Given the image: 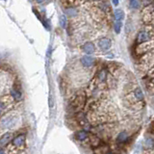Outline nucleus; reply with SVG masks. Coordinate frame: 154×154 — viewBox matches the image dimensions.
<instances>
[{"label": "nucleus", "mask_w": 154, "mask_h": 154, "mask_svg": "<svg viewBox=\"0 0 154 154\" xmlns=\"http://www.w3.org/2000/svg\"><path fill=\"white\" fill-rule=\"evenodd\" d=\"M122 21H119V20H116L115 21V31L116 33H119L120 32V29H122Z\"/></svg>", "instance_id": "4468645a"}, {"label": "nucleus", "mask_w": 154, "mask_h": 154, "mask_svg": "<svg viewBox=\"0 0 154 154\" xmlns=\"http://www.w3.org/2000/svg\"><path fill=\"white\" fill-rule=\"evenodd\" d=\"M112 4L115 5V6H117V4H119V1H112Z\"/></svg>", "instance_id": "6ab92c4d"}, {"label": "nucleus", "mask_w": 154, "mask_h": 154, "mask_svg": "<svg viewBox=\"0 0 154 154\" xmlns=\"http://www.w3.org/2000/svg\"><path fill=\"white\" fill-rule=\"evenodd\" d=\"M128 136H127V133H126L125 131L123 132H120L119 135H117V141L119 142V143H124V142L127 140Z\"/></svg>", "instance_id": "6e6552de"}, {"label": "nucleus", "mask_w": 154, "mask_h": 154, "mask_svg": "<svg viewBox=\"0 0 154 154\" xmlns=\"http://www.w3.org/2000/svg\"><path fill=\"white\" fill-rule=\"evenodd\" d=\"M12 137H13V135L11 134V133H6V134H4L2 136L1 138V146H5L6 144H7L9 142L11 141Z\"/></svg>", "instance_id": "0eeeda50"}, {"label": "nucleus", "mask_w": 154, "mask_h": 154, "mask_svg": "<svg viewBox=\"0 0 154 154\" xmlns=\"http://www.w3.org/2000/svg\"><path fill=\"white\" fill-rule=\"evenodd\" d=\"M130 6L133 8V9H137L139 8V6H140V2L139 1H130Z\"/></svg>", "instance_id": "a211bd4d"}, {"label": "nucleus", "mask_w": 154, "mask_h": 154, "mask_svg": "<svg viewBox=\"0 0 154 154\" xmlns=\"http://www.w3.org/2000/svg\"><path fill=\"white\" fill-rule=\"evenodd\" d=\"M11 95H12V96H13V98L16 99V100H20L22 97L21 93H20L19 90H16V89H13L11 90Z\"/></svg>", "instance_id": "9d476101"}, {"label": "nucleus", "mask_w": 154, "mask_h": 154, "mask_svg": "<svg viewBox=\"0 0 154 154\" xmlns=\"http://www.w3.org/2000/svg\"><path fill=\"white\" fill-rule=\"evenodd\" d=\"M83 50L84 52L87 54H92L95 51V45H93L92 43H86L83 45Z\"/></svg>", "instance_id": "423d86ee"}, {"label": "nucleus", "mask_w": 154, "mask_h": 154, "mask_svg": "<svg viewBox=\"0 0 154 154\" xmlns=\"http://www.w3.org/2000/svg\"><path fill=\"white\" fill-rule=\"evenodd\" d=\"M0 154H5V151H4V149H1V150H0Z\"/></svg>", "instance_id": "aec40b11"}, {"label": "nucleus", "mask_w": 154, "mask_h": 154, "mask_svg": "<svg viewBox=\"0 0 154 154\" xmlns=\"http://www.w3.org/2000/svg\"><path fill=\"white\" fill-rule=\"evenodd\" d=\"M146 146L147 147H152L154 146V140L153 138H147L146 140Z\"/></svg>", "instance_id": "dca6fc26"}, {"label": "nucleus", "mask_w": 154, "mask_h": 154, "mask_svg": "<svg viewBox=\"0 0 154 154\" xmlns=\"http://www.w3.org/2000/svg\"><path fill=\"white\" fill-rule=\"evenodd\" d=\"M81 63H82V65L84 66H86V68H90V66H92L93 65V59L92 57L85 56L81 59Z\"/></svg>", "instance_id": "39448f33"}, {"label": "nucleus", "mask_w": 154, "mask_h": 154, "mask_svg": "<svg viewBox=\"0 0 154 154\" xmlns=\"http://www.w3.org/2000/svg\"><path fill=\"white\" fill-rule=\"evenodd\" d=\"M13 144L16 146H23L25 144V137H24V135H19L17 137L15 138Z\"/></svg>", "instance_id": "20e7f679"}, {"label": "nucleus", "mask_w": 154, "mask_h": 154, "mask_svg": "<svg viewBox=\"0 0 154 154\" xmlns=\"http://www.w3.org/2000/svg\"><path fill=\"white\" fill-rule=\"evenodd\" d=\"M60 24H61V26L63 27V28H65L66 25V16H61V19H60Z\"/></svg>", "instance_id": "f3484780"}, {"label": "nucleus", "mask_w": 154, "mask_h": 154, "mask_svg": "<svg viewBox=\"0 0 154 154\" xmlns=\"http://www.w3.org/2000/svg\"><path fill=\"white\" fill-rule=\"evenodd\" d=\"M105 154H114V153H112V152H107V153H105Z\"/></svg>", "instance_id": "412c9836"}, {"label": "nucleus", "mask_w": 154, "mask_h": 154, "mask_svg": "<svg viewBox=\"0 0 154 154\" xmlns=\"http://www.w3.org/2000/svg\"><path fill=\"white\" fill-rule=\"evenodd\" d=\"M115 19H116V20H122L123 19V17H124V13H123L122 10H116L115 11Z\"/></svg>", "instance_id": "9b49d317"}, {"label": "nucleus", "mask_w": 154, "mask_h": 154, "mask_svg": "<svg viewBox=\"0 0 154 154\" xmlns=\"http://www.w3.org/2000/svg\"><path fill=\"white\" fill-rule=\"evenodd\" d=\"M111 45H112L111 41L107 38L100 39V40L98 41V46L101 50H103V51L109 50L111 48Z\"/></svg>", "instance_id": "f03ea898"}, {"label": "nucleus", "mask_w": 154, "mask_h": 154, "mask_svg": "<svg viewBox=\"0 0 154 154\" xmlns=\"http://www.w3.org/2000/svg\"><path fill=\"white\" fill-rule=\"evenodd\" d=\"M134 95H135L136 98H137L138 100H143L144 99V93H143V92H142V90L140 88H137L135 90Z\"/></svg>", "instance_id": "f8f14e48"}, {"label": "nucleus", "mask_w": 154, "mask_h": 154, "mask_svg": "<svg viewBox=\"0 0 154 154\" xmlns=\"http://www.w3.org/2000/svg\"><path fill=\"white\" fill-rule=\"evenodd\" d=\"M76 138L79 141H84L86 138H88V132L85 130H81L76 133Z\"/></svg>", "instance_id": "1a4fd4ad"}, {"label": "nucleus", "mask_w": 154, "mask_h": 154, "mask_svg": "<svg viewBox=\"0 0 154 154\" xmlns=\"http://www.w3.org/2000/svg\"><path fill=\"white\" fill-rule=\"evenodd\" d=\"M17 119L14 116H9V117H4L2 119L1 125L4 128H12L13 126L16 124Z\"/></svg>", "instance_id": "f257e3e1"}, {"label": "nucleus", "mask_w": 154, "mask_h": 154, "mask_svg": "<svg viewBox=\"0 0 154 154\" xmlns=\"http://www.w3.org/2000/svg\"><path fill=\"white\" fill-rule=\"evenodd\" d=\"M66 14L68 15L69 17H74V16H76L77 11H76V9H75V8H68V9H66Z\"/></svg>", "instance_id": "ddd939ff"}, {"label": "nucleus", "mask_w": 154, "mask_h": 154, "mask_svg": "<svg viewBox=\"0 0 154 154\" xmlns=\"http://www.w3.org/2000/svg\"><path fill=\"white\" fill-rule=\"evenodd\" d=\"M98 77H99V80H100V81H104L105 79H106V77H107V72H106V70L102 69V70L99 72Z\"/></svg>", "instance_id": "2eb2a0df"}, {"label": "nucleus", "mask_w": 154, "mask_h": 154, "mask_svg": "<svg viewBox=\"0 0 154 154\" xmlns=\"http://www.w3.org/2000/svg\"><path fill=\"white\" fill-rule=\"evenodd\" d=\"M148 39H149L148 33L146 31H142L139 33V35L137 37V41L139 44H143V43H146V41H148Z\"/></svg>", "instance_id": "7ed1b4c3"}]
</instances>
